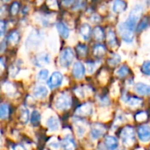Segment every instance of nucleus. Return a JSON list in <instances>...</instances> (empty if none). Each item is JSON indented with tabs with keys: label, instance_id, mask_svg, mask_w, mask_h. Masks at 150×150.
<instances>
[{
	"label": "nucleus",
	"instance_id": "obj_1",
	"mask_svg": "<svg viewBox=\"0 0 150 150\" xmlns=\"http://www.w3.org/2000/svg\"><path fill=\"white\" fill-rule=\"evenodd\" d=\"M142 11H143V7H142V5H140V4H137L136 6H134L132 9V11H130L129 16L126 21V25L129 29L134 30L135 28Z\"/></svg>",
	"mask_w": 150,
	"mask_h": 150
},
{
	"label": "nucleus",
	"instance_id": "obj_2",
	"mask_svg": "<svg viewBox=\"0 0 150 150\" xmlns=\"http://www.w3.org/2000/svg\"><path fill=\"white\" fill-rule=\"evenodd\" d=\"M54 106L58 110H67L71 106V98L65 92L60 93L54 101Z\"/></svg>",
	"mask_w": 150,
	"mask_h": 150
},
{
	"label": "nucleus",
	"instance_id": "obj_3",
	"mask_svg": "<svg viewBox=\"0 0 150 150\" xmlns=\"http://www.w3.org/2000/svg\"><path fill=\"white\" fill-rule=\"evenodd\" d=\"M42 40V36L40 31L38 30H33L28 36L26 42H25V47L28 49H33L36 48L41 42Z\"/></svg>",
	"mask_w": 150,
	"mask_h": 150
},
{
	"label": "nucleus",
	"instance_id": "obj_4",
	"mask_svg": "<svg viewBox=\"0 0 150 150\" xmlns=\"http://www.w3.org/2000/svg\"><path fill=\"white\" fill-rule=\"evenodd\" d=\"M120 138L122 142L126 145V146H131L134 143L135 141V137H134V129L130 127L127 126L126 127H124L121 131L120 134Z\"/></svg>",
	"mask_w": 150,
	"mask_h": 150
},
{
	"label": "nucleus",
	"instance_id": "obj_5",
	"mask_svg": "<svg viewBox=\"0 0 150 150\" xmlns=\"http://www.w3.org/2000/svg\"><path fill=\"white\" fill-rule=\"evenodd\" d=\"M75 57L74 52L71 48L67 47L63 49L60 55V63L62 67H68L73 62V59Z\"/></svg>",
	"mask_w": 150,
	"mask_h": 150
},
{
	"label": "nucleus",
	"instance_id": "obj_6",
	"mask_svg": "<svg viewBox=\"0 0 150 150\" xmlns=\"http://www.w3.org/2000/svg\"><path fill=\"white\" fill-rule=\"evenodd\" d=\"M119 32L122 37V39L124 40V41L127 42V43H131L134 40V33H133V30L129 29L126 23H120L119 25Z\"/></svg>",
	"mask_w": 150,
	"mask_h": 150
},
{
	"label": "nucleus",
	"instance_id": "obj_7",
	"mask_svg": "<svg viewBox=\"0 0 150 150\" xmlns=\"http://www.w3.org/2000/svg\"><path fill=\"white\" fill-rule=\"evenodd\" d=\"M105 132H106V127L102 124L95 123L91 126V135L92 136L93 139H98L102 137L105 134Z\"/></svg>",
	"mask_w": 150,
	"mask_h": 150
},
{
	"label": "nucleus",
	"instance_id": "obj_8",
	"mask_svg": "<svg viewBox=\"0 0 150 150\" xmlns=\"http://www.w3.org/2000/svg\"><path fill=\"white\" fill-rule=\"evenodd\" d=\"M62 79H63V76L60 72H54L50 76L49 80L47 81V85L50 88H56L62 83Z\"/></svg>",
	"mask_w": 150,
	"mask_h": 150
},
{
	"label": "nucleus",
	"instance_id": "obj_9",
	"mask_svg": "<svg viewBox=\"0 0 150 150\" xmlns=\"http://www.w3.org/2000/svg\"><path fill=\"white\" fill-rule=\"evenodd\" d=\"M137 134H138V137L139 139L143 142H149L150 140V127L147 125H143L138 127L137 130Z\"/></svg>",
	"mask_w": 150,
	"mask_h": 150
},
{
	"label": "nucleus",
	"instance_id": "obj_10",
	"mask_svg": "<svg viewBox=\"0 0 150 150\" xmlns=\"http://www.w3.org/2000/svg\"><path fill=\"white\" fill-rule=\"evenodd\" d=\"M50 62V57L49 54L47 53H40L37 54L34 58V64L38 67H42L49 63Z\"/></svg>",
	"mask_w": 150,
	"mask_h": 150
},
{
	"label": "nucleus",
	"instance_id": "obj_11",
	"mask_svg": "<svg viewBox=\"0 0 150 150\" xmlns=\"http://www.w3.org/2000/svg\"><path fill=\"white\" fill-rule=\"evenodd\" d=\"M92 112H93V107L91 104H88V103L80 105L76 110V113L79 116H88V115H91Z\"/></svg>",
	"mask_w": 150,
	"mask_h": 150
},
{
	"label": "nucleus",
	"instance_id": "obj_12",
	"mask_svg": "<svg viewBox=\"0 0 150 150\" xmlns=\"http://www.w3.org/2000/svg\"><path fill=\"white\" fill-rule=\"evenodd\" d=\"M73 74L76 78H82L85 74V69L84 66L80 62H76L73 66Z\"/></svg>",
	"mask_w": 150,
	"mask_h": 150
},
{
	"label": "nucleus",
	"instance_id": "obj_13",
	"mask_svg": "<svg viewBox=\"0 0 150 150\" xmlns=\"http://www.w3.org/2000/svg\"><path fill=\"white\" fill-rule=\"evenodd\" d=\"M105 146L108 150H116L119 146V142L114 136H107L105 140Z\"/></svg>",
	"mask_w": 150,
	"mask_h": 150
},
{
	"label": "nucleus",
	"instance_id": "obj_14",
	"mask_svg": "<svg viewBox=\"0 0 150 150\" xmlns=\"http://www.w3.org/2000/svg\"><path fill=\"white\" fill-rule=\"evenodd\" d=\"M134 89L140 95H144V96L150 95V85L139 83L135 85Z\"/></svg>",
	"mask_w": 150,
	"mask_h": 150
},
{
	"label": "nucleus",
	"instance_id": "obj_15",
	"mask_svg": "<svg viewBox=\"0 0 150 150\" xmlns=\"http://www.w3.org/2000/svg\"><path fill=\"white\" fill-rule=\"evenodd\" d=\"M47 93H48L47 89L45 86H43V85L36 86L33 89V96L36 97V98H45L47 95Z\"/></svg>",
	"mask_w": 150,
	"mask_h": 150
},
{
	"label": "nucleus",
	"instance_id": "obj_16",
	"mask_svg": "<svg viewBox=\"0 0 150 150\" xmlns=\"http://www.w3.org/2000/svg\"><path fill=\"white\" fill-rule=\"evenodd\" d=\"M76 148V143L70 137H66L62 142V149L63 150H74Z\"/></svg>",
	"mask_w": 150,
	"mask_h": 150
},
{
	"label": "nucleus",
	"instance_id": "obj_17",
	"mask_svg": "<svg viewBox=\"0 0 150 150\" xmlns=\"http://www.w3.org/2000/svg\"><path fill=\"white\" fill-rule=\"evenodd\" d=\"M59 120L56 117H50L47 121V126L50 131H56L59 128Z\"/></svg>",
	"mask_w": 150,
	"mask_h": 150
},
{
	"label": "nucleus",
	"instance_id": "obj_18",
	"mask_svg": "<svg viewBox=\"0 0 150 150\" xmlns=\"http://www.w3.org/2000/svg\"><path fill=\"white\" fill-rule=\"evenodd\" d=\"M80 33L84 40H88L91 33V28L90 25L86 24V23L83 24L80 28Z\"/></svg>",
	"mask_w": 150,
	"mask_h": 150
},
{
	"label": "nucleus",
	"instance_id": "obj_19",
	"mask_svg": "<svg viewBox=\"0 0 150 150\" xmlns=\"http://www.w3.org/2000/svg\"><path fill=\"white\" fill-rule=\"evenodd\" d=\"M127 3L121 0H117L113 3L112 5V10L114 12H122L123 11L126 10L127 8Z\"/></svg>",
	"mask_w": 150,
	"mask_h": 150
},
{
	"label": "nucleus",
	"instance_id": "obj_20",
	"mask_svg": "<svg viewBox=\"0 0 150 150\" xmlns=\"http://www.w3.org/2000/svg\"><path fill=\"white\" fill-rule=\"evenodd\" d=\"M56 28L60 33V35L63 38H68L69 34V28L63 24V23H57L56 24Z\"/></svg>",
	"mask_w": 150,
	"mask_h": 150
},
{
	"label": "nucleus",
	"instance_id": "obj_21",
	"mask_svg": "<svg viewBox=\"0 0 150 150\" xmlns=\"http://www.w3.org/2000/svg\"><path fill=\"white\" fill-rule=\"evenodd\" d=\"M106 40H107V43L111 47H115L117 45V38H116L115 33L112 30L108 31L106 34Z\"/></svg>",
	"mask_w": 150,
	"mask_h": 150
},
{
	"label": "nucleus",
	"instance_id": "obj_22",
	"mask_svg": "<svg viewBox=\"0 0 150 150\" xmlns=\"http://www.w3.org/2000/svg\"><path fill=\"white\" fill-rule=\"evenodd\" d=\"M106 50H105V47L104 45L102 44H97L94 47V55L96 57H103L105 54Z\"/></svg>",
	"mask_w": 150,
	"mask_h": 150
},
{
	"label": "nucleus",
	"instance_id": "obj_23",
	"mask_svg": "<svg viewBox=\"0 0 150 150\" xmlns=\"http://www.w3.org/2000/svg\"><path fill=\"white\" fill-rule=\"evenodd\" d=\"M10 114V108L7 104H2L0 106V117L1 119H6L8 118Z\"/></svg>",
	"mask_w": 150,
	"mask_h": 150
},
{
	"label": "nucleus",
	"instance_id": "obj_24",
	"mask_svg": "<svg viewBox=\"0 0 150 150\" xmlns=\"http://www.w3.org/2000/svg\"><path fill=\"white\" fill-rule=\"evenodd\" d=\"M40 122V114L38 111H33L31 116V123L34 126L37 127Z\"/></svg>",
	"mask_w": 150,
	"mask_h": 150
},
{
	"label": "nucleus",
	"instance_id": "obj_25",
	"mask_svg": "<svg viewBox=\"0 0 150 150\" xmlns=\"http://www.w3.org/2000/svg\"><path fill=\"white\" fill-rule=\"evenodd\" d=\"M93 36L97 40H102L104 39V31L102 30L101 27L97 26L93 30Z\"/></svg>",
	"mask_w": 150,
	"mask_h": 150
},
{
	"label": "nucleus",
	"instance_id": "obj_26",
	"mask_svg": "<svg viewBox=\"0 0 150 150\" xmlns=\"http://www.w3.org/2000/svg\"><path fill=\"white\" fill-rule=\"evenodd\" d=\"M29 119V111L25 107H22L20 110V121L22 123H26Z\"/></svg>",
	"mask_w": 150,
	"mask_h": 150
},
{
	"label": "nucleus",
	"instance_id": "obj_27",
	"mask_svg": "<svg viewBox=\"0 0 150 150\" xmlns=\"http://www.w3.org/2000/svg\"><path fill=\"white\" fill-rule=\"evenodd\" d=\"M149 18L148 17V16H146V17H144L142 20H141V22H140V24L138 25V31H142V30H143V29H145V28H147L148 26H149Z\"/></svg>",
	"mask_w": 150,
	"mask_h": 150
},
{
	"label": "nucleus",
	"instance_id": "obj_28",
	"mask_svg": "<svg viewBox=\"0 0 150 150\" xmlns=\"http://www.w3.org/2000/svg\"><path fill=\"white\" fill-rule=\"evenodd\" d=\"M18 40H19V33L18 31L11 32L8 36V40L12 43H17L18 41Z\"/></svg>",
	"mask_w": 150,
	"mask_h": 150
},
{
	"label": "nucleus",
	"instance_id": "obj_29",
	"mask_svg": "<svg viewBox=\"0 0 150 150\" xmlns=\"http://www.w3.org/2000/svg\"><path fill=\"white\" fill-rule=\"evenodd\" d=\"M76 53L79 56H83L87 54V47L83 44H78L76 46Z\"/></svg>",
	"mask_w": 150,
	"mask_h": 150
},
{
	"label": "nucleus",
	"instance_id": "obj_30",
	"mask_svg": "<svg viewBox=\"0 0 150 150\" xmlns=\"http://www.w3.org/2000/svg\"><path fill=\"white\" fill-rule=\"evenodd\" d=\"M127 103L131 106H138V105H140L142 103V100L141 98H139L134 97V98H130L127 100Z\"/></svg>",
	"mask_w": 150,
	"mask_h": 150
},
{
	"label": "nucleus",
	"instance_id": "obj_31",
	"mask_svg": "<svg viewBox=\"0 0 150 150\" xmlns=\"http://www.w3.org/2000/svg\"><path fill=\"white\" fill-rule=\"evenodd\" d=\"M121 58L119 54H113L109 60H108V63L111 65V66H116L120 62Z\"/></svg>",
	"mask_w": 150,
	"mask_h": 150
},
{
	"label": "nucleus",
	"instance_id": "obj_32",
	"mask_svg": "<svg viewBox=\"0 0 150 150\" xmlns=\"http://www.w3.org/2000/svg\"><path fill=\"white\" fill-rule=\"evenodd\" d=\"M129 73V69L127 66H121L118 70H117V75L120 77L126 76Z\"/></svg>",
	"mask_w": 150,
	"mask_h": 150
},
{
	"label": "nucleus",
	"instance_id": "obj_33",
	"mask_svg": "<svg viewBox=\"0 0 150 150\" xmlns=\"http://www.w3.org/2000/svg\"><path fill=\"white\" fill-rule=\"evenodd\" d=\"M142 71L145 74L150 76V61H146L142 66Z\"/></svg>",
	"mask_w": 150,
	"mask_h": 150
},
{
	"label": "nucleus",
	"instance_id": "obj_34",
	"mask_svg": "<svg viewBox=\"0 0 150 150\" xmlns=\"http://www.w3.org/2000/svg\"><path fill=\"white\" fill-rule=\"evenodd\" d=\"M135 119L137 121H145L148 119V114L146 112H139L135 115Z\"/></svg>",
	"mask_w": 150,
	"mask_h": 150
},
{
	"label": "nucleus",
	"instance_id": "obj_35",
	"mask_svg": "<svg viewBox=\"0 0 150 150\" xmlns=\"http://www.w3.org/2000/svg\"><path fill=\"white\" fill-rule=\"evenodd\" d=\"M48 76V71L47 69H41L39 73H38V78L40 81H44L47 78Z\"/></svg>",
	"mask_w": 150,
	"mask_h": 150
},
{
	"label": "nucleus",
	"instance_id": "obj_36",
	"mask_svg": "<svg viewBox=\"0 0 150 150\" xmlns=\"http://www.w3.org/2000/svg\"><path fill=\"white\" fill-rule=\"evenodd\" d=\"M18 9H19V4L17 2H14L12 4H11V12L12 15H16L18 11Z\"/></svg>",
	"mask_w": 150,
	"mask_h": 150
},
{
	"label": "nucleus",
	"instance_id": "obj_37",
	"mask_svg": "<svg viewBox=\"0 0 150 150\" xmlns=\"http://www.w3.org/2000/svg\"><path fill=\"white\" fill-rule=\"evenodd\" d=\"M94 69H95V65L93 62H87V69H88V72L90 74L93 73Z\"/></svg>",
	"mask_w": 150,
	"mask_h": 150
},
{
	"label": "nucleus",
	"instance_id": "obj_38",
	"mask_svg": "<svg viewBox=\"0 0 150 150\" xmlns=\"http://www.w3.org/2000/svg\"><path fill=\"white\" fill-rule=\"evenodd\" d=\"M0 30H1V35L3 36L4 33V30H5V23L4 20L0 21Z\"/></svg>",
	"mask_w": 150,
	"mask_h": 150
},
{
	"label": "nucleus",
	"instance_id": "obj_39",
	"mask_svg": "<svg viewBox=\"0 0 150 150\" xmlns=\"http://www.w3.org/2000/svg\"><path fill=\"white\" fill-rule=\"evenodd\" d=\"M98 150H105V148H104L102 145H99V146L98 147Z\"/></svg>",
	"mask_w": 150,
	"mask_h": 150
},
{
	"label": "nucleus",
	"instance_id": "obj_40",
	"mask_svg": "<svg viewBox=\"0 0 150 150\" xmlns=\"http://www.w3.org/2000/svg\"><path fill=\"white\" fill-rule=\"evenodd\" d=\"M72 3H74L73 1H69V2H63L64 4H71Z\"/></svg>",
	"mask_w": 150,
	"mask_h": 150
}]
</instances>
